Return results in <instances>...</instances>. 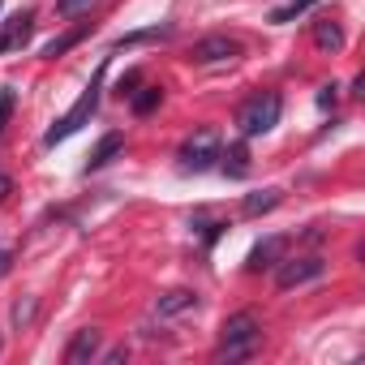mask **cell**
Here are the masks:
<instances>
[{
  "label": "cell",
  "mask_w": 365,
  "mask_h": 365,
  "mask_svg": "<svg viewBox=\"0 0 365 365\" xmlns=\"http://www.w3.org/2000/svg\"><path fill=\"white\" fill-rule=\"evenodd\" d=\"M9 112H14V91H0V129H5Z\"/></svg>",
  "instance_id": "cell-21"
},
{
  "label": "cell",
  "mask_w": 365,
  "mask_h": 365,
  "mask_svg": "<svg viewBox=\"0 0 365 365\" xmlns=\"http://www.w3.org/2000/svg\"><path fill=\"white\" fill-rule=\"evenodd\" d=\"M95 0H56V14L61 18H78V14H91Z\"/></svg>",
  "instance_id": "cell-18"
},
{
  "label": "cell",
  "mask_w": 365,
  "mask_h": 365,
  "mask_svg": "<svg viewBox=\"0 0 365 365\" xmlns=\"http://www.w3.org/2000/svg\"><path fill=\"white\" fill-rule=\"evenodd\" d=\"M116 150H125V138H120V133H108V138H103V142L95 146V155H91V163H86V172H95V168H103V163H108V159H112Z\"/></svg>",
  "instance_id": "cell-13"
},
{
  "label": "cell",
  "mask_w": 365,
  "mask_h": 365,
  "mask_svg": "<svg viewBox=\"0 0 365 365\" xmlns=\"http://www.w3.org/2000/svg\"><path fill=\"white\" fill-rule=\"evenodd\" d=\"M314 5H318V0H288V5H279V9L271 14V22L284 26V22H292L297 14H305V9H314Z\"/></svg>",
  "instance_id": "cell-16"
},
{
  "label": "cell",
  "mask_w": 365,
  "mask_h": 365,
  "mask_svg": "<svg viewBox=\"0 0 365 365\" xmlns=\"http://www.w3.org/2000/svg\"><path fill=\"white\" fill-rule=\"evenodd\" d=\"M314 43H318L322 52H339V48H344V31H339L335 22H314Z\"/></svg>",
  "instance_id": "cell-12"
},
{
  "label": "cell",
  "mask_w": 365,
  "mask_h": 365,
  "mask_svg": "<svg viewBox=\"0 0 365 365\" xmlns=\"http://www.w3.org/2000/svg\"><path fill=\"white\" fill-rule=\"evenodd\" d=\"M220 159H224V163H220V168H224V176H232V180L250 176V150H245L241 142H237V146H228V150H224Z\"/></svg>",
  "instance_id": "cell-10"
},
{
  "label": "cell",
  "mask_w": 365,
  "mask_h": 365,
  "mask_svg": "<svg viewBox=\"0 0 365 365\" xmlns=\"http://www.w3.org/2000/svg\"><path fill=\"white\" fill-rule=\"evenodd\" d=\"M220 159V133L215 129H198L185 146H180V168L185 172H207Z\"/></svg>",
  "instance_id": "cell-4"
},
{
  "label": "cell",
  "mask_w": 365,
  "mask_h": 365,
  "mask_svg": "<svg viewBox=\"0 0 365 365\" xmlns=\"http://www.w3.org/2000/svg\"><path fill=\"white\" fill-rule=\"evenodd\" d=\"M99 91H103V65L95 69V78H91V86L82 91V99H78V103H73V108H69V112H65V116H61V120L43 133V146H56V142L73 138V133H78V129L95 116V108H99Z\"/></svg>",
  "instance_id": "cell-1"
},
{
  "label": "cell",
  "mask_w": 365,
  "mask_h": 365,
  "mask_svg": "<svg viewBox=\"0 0 365 365\" xmlns=\"http://www.w3.org/2000/svg\"><path fill=\"white\" fill-rule=\"evenodd\" d=\"M279 271H275V284L284 288V292H292V288H301V284H309V279H318L322 271H327V262L318 258V254H309V258H288V262H275Z\"/></svg>",
  "instance_id": "cell-5"
},
{
  "label": "cell",
  "mask_w": 365,
  "mask_h": 365,
  "mask_svg": "<svg viewBox=\"0 0 365 365\" xmlns=\"http://www.w3.org/2000/svg\"><path fill=\"white\" fill-rule=\"evenodd\" d=\"M31 318H35V297H26V301L14 305V322H18V327H26Z\"/></svg>",
  "instance_id": "cell-19"
},
{
  "label": "cell",
  "mask_w": 365,
  "mask_h": 365,
  "mask_svg": "<svg viewBox=\"0 0 365 365\" xmlns=\"http://www.w3.org/2000/svg\"><path fill=\"white\" fill-rule=\"evenodd\" d=\"M86 35H91V26H78V31H69V35H61V39H52V43L43 48V56H48V61H56V56H65V52H69L73 43H82Z\"/></svg>",
  "instance_id": "cell-14"
},
{
  "label": "cell",
  "mask_w": 365,
  "mask_h": 365,
  "mask_svg": "<svg viewBox=\"0 0 365 365\" xmlns=\"http://www.w3.org/2000/svg\"><path fill=\"white\" fill-rule=\"evenodd\" d=\"M279 254H284V237H267V241H258L254 250H250V271H271L275 262H279Z\"/></svg>",
  "instance_id": "cell-9"
},
{
  "label": "cell",
  "mask_w": 365,
  "mask_h": 365,
  "mask_svg": "<svg viewBox=\"0 0 365 365\" xmlns=\"http://www.w3.org/2000/svg\"><path fill=\"white\" fill-rule=\"evenodd\" d=\"M172 26H146V31H133V35H120L116 48H133V43H150V39H168Z\"/></svg>",
  "instance_id": "cell-15"
},
{
  "label": "cell",
  "mask_w": 365,
  "mask_h": 365,
  "mask_svg": "<svg viewBox=\"0 0 365 365\" xmlns=\"http://www.w3.org/2000/svg\"><path fill=\"white\" fill-rule=\"evenodd\" d=\"M335 99H339V86H335V82L318 91V108H335Z\"/></svg>",
  "instance_id": "cell-20"
},
{
  "label": "cell",
  "mask_w": 365,
  "mask_h": 365,
  "mask_svg": "<svg viewBox=\"0 0 365 365\" xmlns=\"http://www.w3.org/2000/svg\"><path fill=\"white\" fill-rule=\"evenodd\" d=\"M279 112H284V99H279L275 91H262V95L245 99V103H241V112H237V129H241V138L271 133V129L279 125Z\"/></svg>",
  "instance_id": "cell-2"
},
{
  "label": "cell",
  "mask_w": 365,
  "mask_h": 365,
  "mask_svg": "<svg viewBox=\"0 0 365 365\" xmlns=\"http://www.w3.org/2000/svg\"><path fill=\"white\" fill-rule=\"evenodd\" d=\"M5 271H9V254H5V250H0V275H5Z\"/></svg>",
  "instance_id": "cell-23"
},
{
  "label": "cell",
  "mask_w": 365,
  "mask_h": 365,
  "mask_svg": "<svg viewBox=\"0 0 365 365\" xmlns=\"http://www.w3.org/2000/svg\"><path fill=\"white\" fill-rule=\"evenodd\" d=\"M237 52H241L237 39H228V35H211V39H198L190 56H194L198 65H220V61H232Z\"/></svg>",
  "instance_id": "cell-6"
},
{
  "label": "cell",
  "mask_w": 365,
  "mask_h": 365,
  "mask_svg": "<svg viewBox=\"0 0 365 365\" xmlns=\"http://www.w3.org/2000/svg\"><path fill=\"white\" fill-rule=\"evenodd\" d=\"M99 344H103V331H99V327H82V331L69 339L65 361H69V365H86L91 356H99Z\"/></svg>",
  "instance_id": "cell-7"
},
{
  "label": "cell",
  "mask_w": 365,
  "mask_h": 365,
  "mask_svg": "<svg viewBox=\"0 0 365 365\" xmlns=\"http://www.w3.org/2000/svg\"><path fill=\"white\" fill-rule=\"evenodd\" d=\"M284 202V194L279 190H262V194H250L245 202H241V211L250 215V220H258V215H267V211H275Z\"/></svg>",
  "instance_id": "cell-11"
},
{
  "label": "cell",
  "mask_w": 365,
  "mask_h": 365,
  "mask_svg": "<svg viewBox=\"0 0 365 365\" xmlns=\"http://www.w3.org/2000/svg\"><path fill=\"white\" fill-rule=\"evenodd\" d=\"M9 48H14V39H9V35H0V52H9Z\"/></svg>",
  "instance_id": "cell-24"
},
{
  "label": "cell",
  "mask_w": 365,
  "mask_h": 365,
  "mask_svg": "<svg viewBox=\"0 0 365 365\" xmlns=\"http://www.w3.org/2000/svg\"><path fill=\"white\" fill-rule=\"evenodd\" d=\"M185 309H198V292H190V288H172V292H163L155 301L159 318H176V314H185Z\"/></svg>",
  "instance_id": "cell-8"
},
{
  "label": "cell",
  "mask_w": 365,
  "mask_h": 365,
  "mask_svg": "<svg viewBox=\"0 0 365 365\" xmlns=\"http://www.w3.org/2000/svg\"><path fill=\"white\" fill-rule=\"evenodd\" d=\"M125 361V348H112V352H103V365H120Z\"/></svg>",
  "instance_id": "cell-22"
},
{
  "label": "cell",
  "mask_w": 365,
  "mask_h": 365,
  "mask_svg": "<svg viewBox=\"0 0 365 365\" xmlns=\"http://www.w3.org/2000/svg\"><path fill=\"white\" fill-rule=\"evenodd\" d=\"M258 344V318L254 314H232L220 331V348H215V361H241L250 356Z\"/></svg>",
  "instance_id": "cell-3"
},
{
  "label": "cell",
  "mask_w": 365,
  "mask_h": 365,
  "mask_svg": "<svg viewBox=\"0 0 365 365\" xmlns=\"http://www.w3.org/2000/svg\"><path fill=\"white\" fill-rule=\"evenodd\" d=\"M159 99H163V91H159V86H142V91L133 95V112H138V116H146V112H155V108H159Z\"/></svg>",
  "instance_id": "cell-17"
}]
</instances>
